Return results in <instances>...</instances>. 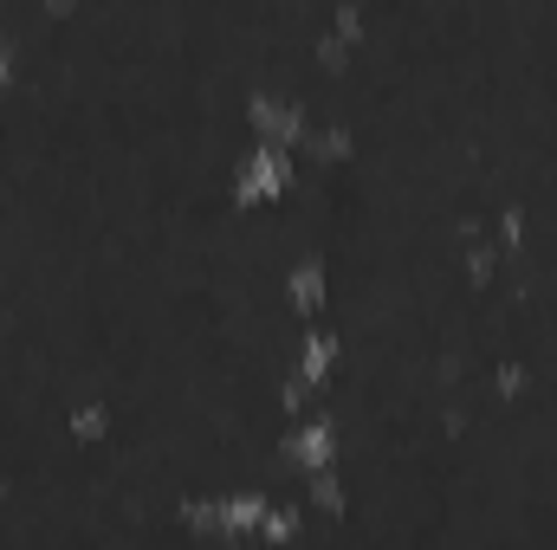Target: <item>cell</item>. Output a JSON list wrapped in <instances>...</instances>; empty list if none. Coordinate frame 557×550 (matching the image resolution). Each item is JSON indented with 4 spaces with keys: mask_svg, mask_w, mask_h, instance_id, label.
Masks as SVG:
<instances>
[{
    "mask_svg": "<svg viewBox=\"0 0 557 550\" xmlns=\"http://www.w3.org/2000/svg\"><path fill=\"white\" fill-rule=\"evenodd\" d=\"M285 188V155H278V142L267 137L260 149H253V162L240 168V201H267V195H278Z\"/></svg>",
    "mask_w": 557,
    "mask_h": 550,
    "instance_id": "6da1fadb",
    "label": "cell"
},
{
    "mask_svg": "<svg viewBox=\"0 0 557 550\" xmlns=\"http://www.w3.org/2000/svg\"><path fill=\"white\" fill-rule=\"evenodd\" d=\"M0 78H7V52H0Z\"/></svg>",
    "mask_w": 557,
    "mask_h": 550,
    "instance_id": "7a4b0ae2",
    "label": "cell"
}]
</instances>
